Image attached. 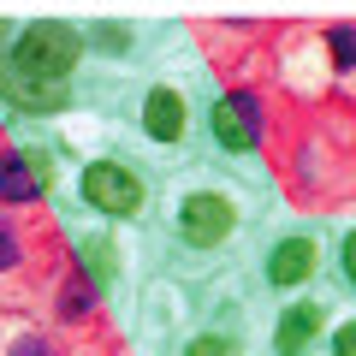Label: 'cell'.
<instances>
[{"instance_id": "obj_1", "label": "cell", "mask_w": 356, "mask_h": 356, "mask_svg": "<svg viewBox=\"0 0 356 356\" xmlns=\"http://www.w3.org/2000/svg\"><path fill=\"white\" fill-rule=\"evenodd\" d=\"M77 54H83V36H77L72 24L42 18V24H30L24 36L13 42V54L0 65L18 72V77H36V83H65V77L77 72Z\"/></svg>"}, {"instance_id": "obj_2", "label": "cell", "mask_w": 356, "mask_h": 356, "mask_svg": "<svg viewBox=\"0 0 356 356\" xmlns=\"http://www.w3.org/2000/svg\"><path fill=\"white\" fill-rule=\"evenodd\" d=\"M83 202L102 208V214H113V220H131L143 208V184H137V172H125L119 161H95V166H83Z\"/></svg>"}, {"instance_id": "obj_3", "label": "cell", "mask_w": 356, "mask_h": 356, "mask_svg": "<svg viewBox=\"0 0 356 356\" xmlns=\"http://www.w3.org/2000/svg\"><path fill=\"white\" fill-rule=\"evenodd\" d=\"M178 232H184V243H196V250L226 243V232H232V202H226V196H214V191L184 196V208H178Z\"/></svg>"}, {"instance_id": "obj_4", "label": "cell", "mask_w": 356, "mask_h": 356, "mask_svg": "<svg viewBox=\"0 0 356 356\" xmlns=\"http://www.w3.org/2000/svg\"><path fill=\"white\" fill-rule=\"evenodd\" d=\"M214 137L226 143V149H250V143L261 137V113H255V95H226V102L214 107Z\"/></svg>"}, {"instance_id": "obj_5", "label": "cell", "mask_w": 356, "mask_h": 356, "mask_svg": "<svg viewBox=\"0 0 356 356\" xmlns=\"http://www.w3.org/2000/svg\"><path fill=\"white\" fill-rule=\"evenodd\" d=\"M48 191V166L36 154H0V202H36Z\"/></svg>"}, {"instance_id": "obj_6", "label": "cell", "mask_w": 356, "mask_h": 356, "mask_svg": "<svg viewBox=\"0 0 356 356\" xmlns=\"http://www.w3.org/2000/svg\"><path fill=\"white\" fill-rule=\"evenodd\" d=\"M184 95L178 89H149V102H143V131H149L154 143H178L184 137Z\"/></svg>"}, {"instance_id": "obj_7", "label": "cell", "mask_w": 356, "mask_h": 356, "mask_svg": "<svg viewBox=\"0 0 356 356\" xmlns=\"http://www.w3.org/2000/svg\"><path fill=\"white\" fill-rule=\"evenodd\" d=\"M0 95L13 107H24V113H54L65 102V83H36V77H18V72L0 65Z\"/></svg>"}, {"instance_id": "obj_8", "label": "cell", "mask_w": 356, "mask_h": 356, "mask_svg": "<svg viewBox=\"0 0 356 356\" xmlns=\"http://www.w3.org/2000/svg\"><path fill=\"white\" fill-rule=\"evenodd\" d=\"M309 273H315V243H309V238H285L280 250H273V261H267V280L280 285V291L303 285Z\"/></svg>"}, {"instance_id": "obj_9", "label": "cell", "mask_w": 356, "mask_h": 356, "mask_svg": "<svg viewBox=\"0 0 356 356\" xmlns=\"http://www.w3.org/2000/svg\"><path fill=\"white\" fill-rule=\"evenodd\" d=\"M315 327H321V315H315V309L303 303V309H291V315L280 321V339H273V344H280L285 356H297V350H303L309 339H315Z\"/></svg>"}, {"instance_id": "obj_10", "label": "cell", "mask_w": 356, "mask_h": 356, "mask_svg": "<svg viewBox=\"0 0 356 356\" xmlns=\"http://www.w3.org/2000/svg\"><path fill=\"white\" fill-rule=\"evenodd\" d=\"M83 267H89V280H95V285L113 280V255H107L102 238H89V243H83Z\"/></svg>"}, {"instance_id": "obj_11", "label": "cell", "mask_w": 356, "mask_h": 356, "mask_svg": "<svg viewBox=\"0 0 356 356\" xmlns=\"http://www.w3.org/2000/svg\"><path fill=\"white\" fill-rule=\"evenodd\" d=\"M184 356H238V344H232L226 332H202L196 344H184Z\"/></svg>"}, {"instance_id": "obj_12", "label": "cell", "mask_w": 356, "mask_h": 356, "mask_svg": "<svg viewBox=\"0 0 356 356\" xmlns=\"http://www.w3.org/2000/svg\"><path fill=\"white\" fill-rule=\"evenodd\" d=\"M332 54H339V65H356V24L332 30Z\"/></svg>"}, {"instance_id": "obj_13", "label": "cell", "mask_w": 356, "mask_h": 356, "mask_svg": "<svg viewBox=\"0 0 356 356\" xmlns=\"http://www.w3.org/2000/svg\"><path fill=\"white\" fill-rule=\"evenodd\" d=\"M89 291H95V280H72V285H65V315H83Z\"/></svg>"}, {"instance_id": "obj_14", "label": "cell", "mask_w": 356, "mask_h": 356, "mask_svg": "<svg viewBox=\"0 0 356 356\" xmlns=\"http://www.w3.org/2000/svg\"><path fill=\"white\" fill-rule=\"evenodd\" d=\"M18 261V238H13V226L0 220V267H13Z\"/></svg>"}, {"instance_id": "obj_15", "label": "cell", "mask_w": 356, "mask_h": 356, "mask_svg": "<svg viewBox=\"0 0 356 356\" xmlns=\"http://www.w3.org/2000/svg\"><path fill=\"white\" fill-rule=\"evenodd\" d=\"M95 42H107V48H125L131 30H119V24H95Z\"/></svg>"}, {"instance_id": "obj_16", "label": "cell", "mask_w": 356, "mask_h": 356, "mask_svg": "<svg viewBox=\"0 0 356 356\" xmlns=\"http://www.w3.org/2000/svg\"><path fill=\"white\" fill-rule=\"evenodd\" d=\"M332 356H356V321H350V327H339V339H332Z\"/></svg>"}, {"instance_id": "obj_17", "label": "cell", "mask_w": 356, "mask_h": 356, "mask_svg": "<svg viewBox=\"0 0 356 356\" xmlns=\"http://www.w3.org/2000/svg\"><path fill=\"white\" fill-rule=\"evenodd\" d=\"M339 261H344V280L356 285V232H350V238H344V250H339Z\"/></svg>"}, {"instance_id": "obj_18", "label": "cell", "mask_w": 356, "mask_h": 356, "mask_svg": "<svg viewBox=\"0 0 356 356\" xmlns=\"http://www.w3.org/2000/svg\"><path fill=\"white\" fill-rule=\"evenodd\" d=\"M13 356H54V350H48V344H42V339H24V344H18Z\"/></svg>"}, {"instance_id": "obj_19", "label": "cell", "mask_w": 356, "mask_h": 356, "mask_svg": "<svg viewBox=\"0 0 356 356\" xmlns=\"http://www.w3.org/2000/svg\"><path fill=\"white\" fill-rule=\"evenodd\" d=\"M0 36H13V24H0Z\"/></svg>"}]
</instances>
